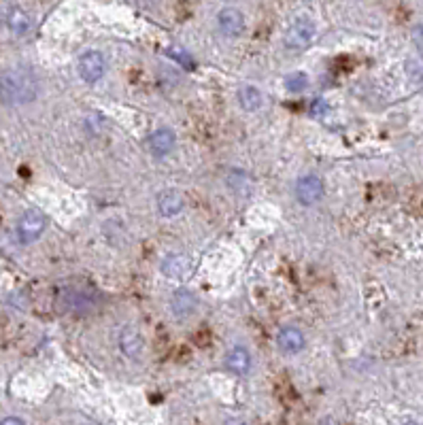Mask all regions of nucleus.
Segmentation results:
<instances>
[{"instance_id":"1","label":"nucleus","mask_w":423,"mask_h":425,"mask_svg":"<svg viewBox=\"0 0 423 425\" xmlns=\"http://www.w3.org/2000/svg\"><path fill=\"white\" fill-rule=\"evenodd\" d=\"M39 94V81L30 70L13 68L0 75V100L17 106L32 102Z\"/></svg>"},{"instance_id":"2","label":"nucleus","mask_w":423,"mask_h":425,"mask_svg":"<svg viewBox=\"0 0 423 425\" xmlns=\"http://www.w3.org/2000/svg\"><path fill=\"white\" fill-rule=\"evenodd\" d=\"M317 35V26L311 17H298L292 21V26L288 28V32L283 37V43L288 49H304L313 43Z\"/></svg>"},{"instance_id":"3","label":"nucleus","mask_w":423,"mask_h":425,"mask_svg":"<svg viewBox=\"0 0 423 425\" xmlns=\"http://www.w3.org/2000/svg\"><path fill=\"white\" fill-rule=\"evenodd\" d=\"M45 225H47V219H45V215H43L39 209L26 211V213L21 215V219H19V228H17L21 243H32V240H37V238L43 234Z\"/></svg>"},{"instance_id":"4","label":"nucleus","mask_w":423,"mask_h":425,"mask_svg":"<svg viewBox=\"0 0 423 425\" xmlns=\"http://www.w3.org/2000/svg\"><path fill=\"white\" fill-rule=\"evenodd\" d=\"M104 70H106V64H104V58L100 51H86L79 58V75L86 83L100 81Z\"/></svg>"},{"instance_id":"5","label":"nucleus","mask_w":423,"mask_h":425,"mask_svg":"<svg viewBox=\"0 0 423 425\" xmlns=\"http://www.w3.org/2000/svg\"><path fill=\"white\" fill-rule=\"evenodd\" d=\"M323 196V181L315 175H306L302 179H298L296 183V198L300 200V205L311 207L315 202L321 200Z\"/></svg>"},{"instance_id":"6","label":"nucleus","mask_w":423,"mask_h":425,"mask_svg":"<svg viewBox=\"0 0 423 425\" xmlns=\"http://www.w3.org/2000/svg\"><path fill=\"white\" fill-rule=\"evenodd\" d=\"M217 26L225 37H241L245 30V17L238 9H223L217 15Z\"/></svg>"},{"instance_id":"7","label":"nucleus","mask_w":423,"mask_h":425,"mask_svg":"<svg viewBox=\"0 0 423 425\" xmlns=\"http://www.w3.org/2000/svg\"><path fill=\"white\" fill-rule=\"evenodd\" d=\"M175 143H177V136H175L173 130H168V128H160L149 136V149L158 158L171 153L175 149Z\"/></svg>"},{"instance_id":"8","label":"nucleus","mask_w":423,"mask_h":425,"mask_svg":"<svg viewBox=\"0 0 423 425\" xmlns=\"http://www.w3.org/2000/svg\"><path fill=\"white\" fill-rule=\"evenodd\" d=\"M183 196L175 189H168L158 196V211L164 217H175L183 211Z\"/></svg>"},{"instance_id":"9","label":"nucleus","mask_w":423,"mask_h":425,"mask_svg":"<svg viewBox=\"0 0 423 425\" xmlns=\"http://www.w3.org/2000/svg\"><path fill=\"white\" fill-rule=\"evenodd\" d=\"M276 343H279V349L283 353L294 355V353L302 351V347H304V334L296 328H285V330L279 332Z\"/></svg>"},{"instance_id":"10","label":"nucleus","mask_w":423,"mask_h":425,"mask_svg":"<svg viewBox=\"0 0 423 425\" xmlns=\"http://www.w3.org/2000/svg\"><path fill=\"white\" fill-rule=\"evenodd\" d=\"M225 366L230 368L232 372H236L238 377H245L251 368V355L247 349L243 347H234L228 355H225Z\"/></svg>"},{"instance_id":"11","label":"nucleus","mask_w":423,"mask_h":425,"mask_svg":"<svg viewBox=\"0 0 423 425\" xmlns=\"http://www.w3.org/2000/svg\"><path fill=\"white\" fill-rule=\"evenodd\" d=\"M171 306H173V313H175L177 317H187V315L194 313L196 306H198V300H196V296H194L191 292L179 290V292L173 296Z\"/></svg>"},{"instance_id":"12","label":"nucleus","mask_w":423,"mask_h":425,"mask_svg":"<svg viewBox=\"0 0 423 425\" xmlns=\"http://www.w3.org/2000/svg\"><path fill=\"white\" fill-rule=\"evenodd\" d=\"M66 306L70 310H86L94 308V294L92 290H66Z\"/></svg>"},{"instance_id":"13","label":"nucleus","mask_w":423,"mask_h":425,"mask_svg":"<svg viewBox=\"0 0 423 425\" xmlns=\"http://www.w3.org/2000/svg\"><path fill=\"white\" fill-rule=\"evenodd\" d=\"M7 26L11 28V32L13 35H26L28 30H30V26H32V21H30V17H28V13L26 11H21L19 7H13V9H9V13H7Z\"/></svg>"},{"instance_id":"14","label":"nucleus","mask_w":423,"mask_h":425,"mask_svg":"<svg viewBox=\"0 0 423 425\" xmlns=\"http://www.w3.org/2000/svg\"><path fill=\"white\" fill-rule=\"evenodd\" d=\"M238 102L243 104L245 111H258L264 102V96L258 88H253V85H245V88L238 90Z\"/></svg>"},{"instance_id":"15","label":"nucleus","mask_w":423,"mask_h":425,"mask_svg":"<svg viewBox=\"0 0 423 425\" xmlns=\"http://www.w3.org/2000/svg\"><path fill=\"white\" fill-rule=\"evenodd\" d=\"M122 349H124V353L126 355H130V357H136L138 353H140V349H143V338H140V334L134 330V328H126L124 332H122Z\"/></svg>"},{"instance_id":"16","label":"nucleus","mask_w":423,"mask_h":425,"mask_svg":"<svg viewBox=\"0 0 423 425\" xmlns=\"http://www.w3.org/2000/svg\"><path fill=\"white\" fill-rule=\"evenodd\" d=\"M162 270L173 278L181 276L183 270H185V260L181 258V255H168V258L164 260V264H162Z\"/></svg>"},{"instance_id":"17","label":"nucleus","mask_w":423,"mask_h":425,"mask_svg":"<svg viewBox=\"0 0 423 425\" xmlns=\"http://www.w3.org/2000/svg\"><path fill=\"white\" fill-rule=\"evenodd\" d=\"M283 83L290 92H302L308 88V77L304 73H292L283 79Z\"/></svg>"},{"instance_id":"18","label":"nucleus","mask_w":423,"mask_h":425,"mask_svg":"<svg viewBox=\"0 0 423 425\" xmlns=\"http://www.w3.org/2000/svg\"><path fill=\"white\" fill-rule=\"evenodd\" d=\"M168 55H171L173 60H177L181 66H185L187 70L194 68V60L189 58V53H187V51H183V49H175V47H173V49H168Z\"/></svg>"},{"instance_id":"19","label":"nucleus","mask_w":423,"mask_h":425,"mask_svg":"<svg viewBox=\"0 0 423 425\" xmlns=\"http://www.w3.org/2000/svg\"><path fill=\"white\" fill-rule=\"evenodd\" d=\"M413 41H415V45L423 51V23H419L415 30H413Z\"/></svg>"},{"instance_id":"20","label":"nucleus","mask_w":423,"mask_h":425,"mask_svg":"<svg viewBox=\"0 0 423 425\" xmlns=\"http://www.w3.org/2000/svg\"><path fill=\"white\" fill-rule=\"evenodd\" d=\"M311 113H313V115H323V113H328V106H326V102H323V100H315V102H313V108H311Z\"/></svg>"},{"instance_id":"21","label":"nucleus","mask_w":423,"mask_h":425,"mask_svg":"<svg viewBox=\"0 0 423 425\" xmlns=\"http://www.w3.org/2000/svg\"><path fill=\"white\" fill-rule=\"evenodd\" d=\"M0 423H3V425H11V423H15V425H21L24 421H21V419H15V417H7V419H3V421H0Z\"/></svg>"}]
</instances>
